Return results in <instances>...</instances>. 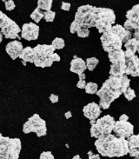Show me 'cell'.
<instances>
[{"label": "cell", "mask_w": 139, "mask_h": 159, "mask_svg": "<svg viewBox=\"0 0 139 159\" xmlns=\"http://www.w3.org/2000/svg\"><path fill=\"white\" fill-rule=\"evenodd\" d=\"M130 78L126 75L110 76V78L103 84L101 89L96 92L100 98L99 106L101 109H109L111 103L124 93V91L130 87Z\"/></svg>", "instance_id": "cell-1"}, {"label": "cell", "mask_w": 139, "mask_h": 159, "mask_svg": "<svg viewBox=\"0 0 139 159\" xmlns=\"http://www.w3.org/2000/svg\"><path fill=\"white\" fill-rule=\"evenodd\" d=\"M95 147L99 155L108 157H121L129 154L127 139L117 138L113 134H109L96 139Z\"/></svg>", "instance_id": "cell-2"}, {"label": "cell", "mask_w": 139, "mask_h": 159, "mask_svg": "<svg viewBox=\"0 0 139 159\" xmlns=\"http://www.w3.org/2000/svg\"><path fill=\"white\" fill-rule=\"evenodd\" d=\"M34 64L37 67H51L53 62H59L60 57L55 53V49L52 44H38L33 48Z\"/></svg>", "instance_id": "cell-3"}, {"label": "cell", "mask_w": 139, "mask_h": 159, "mask_svg": "<svg viewBox=\"0 0 139 159\" xmlns=\"http://www.w3.org/2000/svg\"><path fill=\"white\" fill-rule=\"evenodd\" d=\"M95 28L100 34H104L111 29L116 23V14L112 9L95 7L93 9Z\"/></svg>", "instance_id": "cell-4"}, {"label": "cell", "mask_w": 139, "mask_h": 159, "mask_svg": "<svg viewBox=\"0 0 139 159\" xmlns=\"http://www.w3.org/2000/svg\"><path fill=\"white\" fill-rule=\"evenodd\" d=\"M21 147L19 138L4 137L0 133V159H18Z\"/></svg>", "instance_id": "cell-5"}, {"label": "cell", "mask_w": 139, "mask_h": 159, "mask_svg": "<svg viewBox=\"0 0 139 159\" xmlns=\"http://www.w3.org/2000/svg\"><path fill=\"white\" fill-rule=\"evenodd\" d=\"M100 40L103 49L108 53L114 51L122 50L123 41L118 32L117 25H114L110 30L102 34Z\"/></svg>", "instance_id": "cell-6"}, {"label": "cell", "mask_w": 139, "mask_h": 159, "mask_svg": "<svg viewBox=\"0 0 139 159\" xmlns=\"http://www.w3.org/2000/svg\"><path fill=\"white\" fill-rule=\"evenodd\" d=\"M93 9H94V6L90 5V4L82 5L78 7L75 15L74 22L77 23L80 28L90 29L92 27H95Z\"/></svg>", "instance_id": "cell-7"}, {"label": "cell", "mask_w": 139, "mask_h": 159, "mask_svg": "<svg viewBox=\"0 0 139 159\" xmlns=\"http://www.w3.org/2000/svg\"><path fill=\"white\" fill-rule=\"evenodd\" d=\"M23 132L25 134L34 132L38 138L43 137L47 134L46 123L39 116L38 114H34L25 123L23 126Z\"/></svg>", "instance_id": "cell-8"}, {"label": "cell", "mask_w": 139, "mask_h": 159, "mask_svg": "<svg viewBox=\"0 0 139 159\" xmlns=\"http://www.w3.org/2000/svg\"><path fill=\"white\" fill-rule=\"evenodd\" d=\"M0 31L5 39H18V41L21 39L19 37V32H21L20 27L4 12L0 17Z\"/></svg>", "instance_id": "cell-9"}, {"label": "cell", "mask_w": 139, "mask_h": 159, "mask_svg": "<svg viewBox=\"0 0 139 159\" xmlns=\"http://www.w3.org/2000/svg\"><path fill=\"white\" fill-rule=\"evenodd\" d=\"M115 123H116V120L114 119L113 116H110V115H105L102 118L96 119V124L93 125V126L97 130L100 138H101V137L109 135L112 132L114 126H115Z\"/></svg>", "instance_id": "cell-10"}, {"label": "cell", "mask_w": 139, "mask_h": 159, "mask_svg": "<svg viewBox=\"0 0 139 159\" xmlns=\"http://www.w3.org/2000/svg\"><path fill=\"white\" fill-rule=\"evenodd\" d=\"M125 75L139 77V57L136 54L125 51Z\"/></svg>", "instance_id": "cell-11"}, {"label": "cell", "mask_w": 139, "mask_h": 159, "mask_svg": "<svg viewBox=\"0 0 139 159\" xmlns=\"http://www.w3.org/2000/svg\"><path fill=\"white\" fill-rule=\"evenodd\" d=\"M113 132L117 138L128 139L134 133V126L129 121L118 120L115 123Z\"/></svg>", "instance_id": "cell-12"}, {"label": "cell", "mask_w": 139, "mask_h": 159, "mask_svg": "<svg viewBox=\"0 0 139 159\" xmlns=\"http://www.w3.org/2000/svg\"><path fill=\"white\" fill-rule=\"evenodd\" d=\"M127 20L123 24L126 30H137L139 29V4L134 5L126 13Z\"/></svg>", "instance_id": "cell-13"}, {"label": "cell", "mask_w": 139, "mask_h": 159, "mask_svg": "<svg viewBox=\"0 0 139 159\" xmlns=\"http://www.w3.org/2000/svg\"><path fill=\"white\" fill-rule=\"evenodd\" d=\"M39 35V26L35 23H26L24 24L21 28L22 39L32 41L37 40Z\"/></svg>", "instance_id": "cell-14"}, {"label": "cell", "mask_w": 139, "mask_h": 159, "mask_svg": "<svg viewBox=\"0 0 139 159\" xmlns=\"http://www.w3.org/2000/svg\"><path fill=\"white\" fill-rule=\"evenodd\" d=\"M83 113L85 117L91 120H96L102 113V109L99 104L96 103L95 102L88 103L83 109Z\"/></svg>", "instance_id": "cell-15"}, {"label": "cell", "mask_w": 139, "mask_h": 159, "mask_svg": "<svg viewBox=\"0 0 139 159\" xmlns=\"http://www.w3.org/2000/svg\"><path fill=\"white\" fill-rule=\"evenodd\" d=\"M108 57L111 65L125 70V53L123 50L109 52Z\"/></svg>", "instance_id": "cell-16"}, {"label": "cell", "mask_w": 139, "mask_h": 159, "mask_svg": "<svg viewBox=\"0 0 139 159\" xmlns=\"http://www.w3.org/2000/svg\"><path fill=\"white\" fill-rule=\"evenodd\" d=\"M24 50L23 43L18 40H14L6 44L5 51L9 56L11 57L12 60H16L17 57H19L22 51Z\"/></svg>", "instance_id": "cell-17"}, {"label": "cell", "mask_w": 139, "mask_h": 159, "mask_svg": "<svg viewBox=\"0 0 139 159\" xmlns=\"http://www.w3.org/2000/svg\"><path fill=\"white\" fill-rule=\"evenodd\" d=\"M129 146V155L131 157L139 159V134L132 135L127 139Z\"/></svg>", "instance_id": "cell-18"}, {"label": "cell", "mask_w": 139, "mask_h": 159, "mask_svg": "<svg viewBox=\"0 0 139 159\" xmlns=\"http://www.w3.org/2000/svg\"><path fill=\"white\" fill-rule=\"evenodd\" d=\"M86 69V62L82 58H80V57H75V58L72 59L71 62H70V70L73 73L80 75V74L84 73Z\"/></svg>", "instance_id": "cell-19"}, {"label": "cell", "mask_w": 139, "mask_h": 159, "mask_svg": "<svg viewBox=\"0 0 139 159\" xmlns=\"http://www.w3.org/2000/svg\"><path fill=\"white\" fill-rule=\"evenodd\" d=\"M19 57L21 58L22 61L25 62H30V63H34V57H33V48L27 46L24 48V50L22 51L21 54Z\"/></svg>", "instance_id": "cell-20"}, {"label": "cell", "mask_w": 139, "mask_h": 159, "mask_svg": "<svg viewBox=\"0 0 139 159\" xmlns=\"http://www.w3.org/2000/svg\"><path fill=\"white\" fill-rule=\"evenodd\" d=\"M124 47L126 51L131 52L133 54H136L137 52L139 53V42L134 38H132L128 42H126L124 43Z\"/></svg>", "instance_id": "cell-21"}, {"label": "cell", "mask_w": 139, "mask_h": 159, "mask_svg": "<svg viewBox=\"0 0 139 159\" xmlns=\"http://www.w3.org/2000/svg\"><path fill=\"white\" fill-rule=\"evenodd\" d=\"M52 0H38V8L40 9L41 11H51L52 6Z\"/></svg>", "instance_id": "cell-22"}, {"label": "cell", "mask_w": 139, "mask_h": 159, "mask_svg": "<svg viewBox=\"0 0 139 159\" xmlns=\"http://www.w3.org/2000/svg\"><path fill=\"white\" fill-rule=\"evenodd\" d=\"M85 62H86L87 69L89 70L90 71H92V70H95V68L96 67V65H98L99 60H98L96 57H89V58H87Z\"/></svg>", "instance_id": "cell-23"}, {"label": "cell", "mask_w": 139, "mask_h": 159, "mask_svg": "<svg viewBox=\"0 0 139 159\" xmlns=\"http://www.w3.org/2000/svg\"><path fill=\"white\" fill-rule=\"evenodd\" d=\"M30 17H31V19L32 20H34L35 23H39V22L41 21V19L43 17V12L38 9V7L35 9L34 11H32V13L30 14Z\"/></svg>", "instance_id": "cell-24"}, {"label": "cell", "mask_w": 139, "mask_h": 159, "mask_svg": "<svg viewBox=\"0 0 139 159\" xmlns=\"http://www.w3.org/2000/svg\"><path fill=\"white\" fill-rule=\"evenodd\" d=\"M98 91V85L96 83L90 82L85 86V92L87 94H96Z\"/></svg>", "instance_id": "cell-25"}, {"label": "cell", "mask_w": 139, "mask_h": 159, "mask_svg": "<svg viewBox=\"0 0 139 159\" xmlns=\"http://www.w3.org/2000/svg\"><path fill=\"white\" fill-rule=\"evenodd\" d=\"M52 45L55 50H61L65 46V40L61 38H56L55 39H53Z\"/></svg>", "instance_id": "cell-26"}, {"label": "cell", "mask_w": 139, "mask_h": 159, "mask_svg": "<svg viewBox=\"0 0 139 159\" xmlns=\"http://www.w3.org/2000/svg\"><path fill=\"white\" fill-rule=\"evenodd\" d=\"M55 17H56V12L52 11V10L43 12V17L46 22H53L55 19Z\"/></svg>", "instance_id": "cell-27"}, {"label": "cell", "mask_w": 139, "mask_h": 159, "mask_svg": "<svg viewBox=\"0 0 139 159\" xmlns=\"http://www.w3.org/2000/svg\"><path fill=\"white\" fill-rule=\"evenodd\" d=\"M123 95H124V97H125V98L127 99V100H129V101H131V100H133V99L137 97V95H136V93H135L134 90H132L130 87H129L127 90L124 91V93H123Z\"/></svg>", "instance_id": "cell-28"}, {"label": "cell", "mask_w": 139, "mask_h": 159, "mask_svg": "<svg viewBox=\"0 0 139 159\" xmlns=\"http://www.w3.org/2000/svg\"><path fill=\"white\" fill-rule=\"evenodd\" d=\"M77 34L79 38H87L90 35V30L87 28H80L78 30Z\"/></svg>", "instance_id": "cell-29"}, {"label": "cell", "mask_w": 139, "mask_h": 159, "mask_svg": "<svg viewBox=\"0 0 139 159\" xmlns=\"http://www.w3.org/2000/svg\"><path fill=\"white\" fill-rule=\"evenodd\" d=\"M4 5H5V9L7 10V11H12L15 9L16 7V4L14 3V1L12 0H4Z\"/></svg>", "instance_id": "cell-30"}, {"label": "cell", "mask_w": 139, "mask_h": 159, "mask_svg": "<svg viewBox=\"0 0 139 159\" xmlns=\"http://www.w3.org/2000/svg\"><path fill=\"white\" fill-rule=\"evenodd\" d=\"M40 159H54V156L51 151H43L40 155Z\"/></svg>", "instance_id": "cell-31"}, {"label": "cell", "mask_w": 139, "mask_h": 159, "mask_svg": "<svg viewBox=\"0 0 139 159\" xmlns=\"http://www.w3.org/2000/svg\"><path fill=\"white\" fill-rule=\"evenodd\" d=\"M87 83L85 80H79L77 84V87L79 89H85V86H86Z\"/></svg>", "instance_id": "cell-32"}, {"label": "cell", "mask_w": 139, "mask_h": 159, "mask_svg": "<svg viewBox=\"0 0 139 159\" xmlns=\"http://www.w3.org/2000/svg\"><path fill=\"white\" fill-rule=\"evenodd\" d=\"M61 9L64 11H70V3H66V2H62V5H61Z\"/></svg>", "instance_id": "cell-33"}, {"label": "cell", "mask_w": 139, "mask_h": 159, "mask_svg": "<svg viewBox=\"0 0 139 159\" xmlns=\"http://www.w3.org/2000/svg\"><path fill=\"white\" fill-rule=\"evenodd\" d=\"M88 155H89V158L88 159H100L99 154H93V152L91 151L88 152Z\"/></svg>", "instance_id": "cell-34"}, {"label": "cell", "mask_w": 139, "mask_h": 159, "mask_svg": "<svg viewBox=\"0 0 139 159\" xmlns=\"http://www.w3.org/2000/svg\"><path fill=\"white\" fill-rule=\"evenodd\" d=\"M49 99L51 100V102H52V103H57V102H58V96L55 94H52L51 96H50Z\"/></svg>", "instance_id": "cell-35"}, {"label": "cell", "mask_w": 139, "mask_h": 159, "mask_svg": "<svg viewBox=\"0 0 139 159\" xmlns=\"http://www.w3.org/2000/svg\"><path fill=\"white\" fill-rule=\"evenodd\" d=\"M120 121H128L129 120V116H127L126 114H123L120 117H119Z\"/></svg>", "instance_id": "cell-36"}, {"label": "cell", "mask_w": 139, "mask_h": 159, "mask_svg": "<svg viewBox=\"0 0 139 159\" xmlns=\"http://www.w3.org/2000/svg\"><path fill=\"white\" fill-rule=\"evenodd\" d=\"M133 37H134V39H137V40L139 42V29L135 30L134 34H133Z\"/></svg>", "instance_id": "cell-37"}, {"label": "cell", "mask_w": 139, "mask_h": 159, "mask_svg": "<svg viewBox=\"0 0 139 159\" xmlns=\"http://www.w3.org/2000/svg\"><path fill=\"white\" fill-rule=\"evenodd\" d=\"M65 116L66 119H69V118H70V117L72 116V114H71V112L70 111H67L66 113H65Z\"/></svg>", "instance_id": "cell-38"}, {"label": "cell", "mask_w": 139, "mask_h": 159, "mask_svg": "<svg viewBox=\"0 0 139 159\" xmlns=\"http://www.w3.org/2000/svg\"><path fill=\"white\" fill-rule=\"evenodd\" d=\"M78 77H79V80H85V78H86V76H85L84 73L78 75Z\"/></svg>", "instance_id": "cell-39"}, {"label": "cell", "mask_w": 139, "mask_h": 159, "mask_svg": "<svg viewBox=\"0 0 139 159\" xmlns=\"http://www.w3.org/2000/svg\"><path fill=\"white\" fill-rule=\"evenodd\" d=\"M3 39H4V36H3V34H2V32L0 31V43L3 41Z\"/></svg>", "instance_id": "cell-40"}, {"label": "cell", "mask_w": 139, "mask_h": 159, "mask_svg": "<svg viewBox=\"0 0 139 159\" xmlns=\"http://www.w3.org/2000/svg\"><path fill=\"white\" fill-rule=\"evenodd\" d=\"M72 159H81V157H80L79 155H76V156H74L73 158Z\"/></svg>", "instance_id": "cell-41"}, {"label": "cell", "mask_w": 139, "mask_h": 159, "mask_svg": "<svg viewBox=\"0 0 139 159\" xmlns=\"http://www.w3.org/2000/svg\"><path fill=\"white\" fill-rule=\"evenodd\" d=\"M22 63H23V65L25 66V65H26V62H25V61H22Z\"/></svg>", "instance_id": "cell-42"}, {"label": "cell", "mask_w": 139, "mask_h": 159, "mask_svg": "<svg viewBox=\"0 0 139 159\" xmlns=\"http://www.w3.org/2000/svg\"><path fill=\"white\" fill-rule=\"evenodd\" d=\"M2 14H3V12H2V11H0V17H1V15H2Z\"/></svg>", "instance_id": "cell-43"}, {"label": "cell", "mask_w": 139, "mask_h": 159, "mask_svg": "<svg viewBox=\"0 0 139 159\" xmlns=\"http://www.w3.org/2000/svg\"><path fill=\"white\" fill-rule=\"evenodd\" d=\"M135 159H137V158H135Z\"/></svg>", "instance_id": "cell-44"}]
</instances>
